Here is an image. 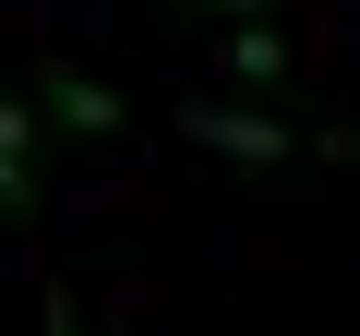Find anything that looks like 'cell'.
Masks as SVG:
<instances>
[{
	"mask_svg": "<svg viewBox=\"0 0 360 336\" xmlns=\"http://www.w3.org/2000/svg\"><path fill=\"white\" fill-rule=\"evenodd\" d=\"M25 144H37V108H25L13 84H0V168H25Z\"/></svg>",
	"mask_w": 360,
	"mask_h": 336,
	"instance_id": "277c9868",
	"label": "cell"
},
{
	"mask_svg": "<svg viewBox=\"0 0 360 336\" xmlns=\"http://www.w3.org/2000/svg\"><path fill=\"white\" fill-rule=\"evenodd\" d=\"M229 72H252V84H276V72H288V49H276V25H240V37H229Z\"/></svg>",
	"mask_w": 360,
	"mask_h": 336,
	"instance_id": "3957f363",
	"label": "cell"
},
{
	"mask_svg": "<svg viewBox=\"0 0 360 336\" xmlns=\"http://www.w3.org/2000/svg\"><path fill=\"white\" fill-rule=\"evenodd\" d=\"M37 96H49V108H60V120H72V132H120V96H108V84H96V72H49V84H37Z\"/></svg>",
	"mask_w": 360,
	"mask_h": 336,
	"instance_id": "7a4b0ae2",
	"label": "cell"
},
{
	"mask_svg": "<svg viewBox=\"0 0 360 336\" xmlns=\"http://www.w3.org/2000/svg\"><path fill=\"white\" fill-rule=\"evenodd\" d=\"M205 13H240V25H264V13H276V0H205Z\"/></svg>",
	"mask_w": 360,
	"mask_h": 336,
	"instance_id": "52a82bcc",
	"label": "cell"
},
{
	"mask_svg": "<svg viewBox=\"0 0 360 336\" xmlns=\"http://www.w3.org/2000/svg\"><path fill=\"white\" fill-rule=\"evenodd\" d=\"M37 336H84V312H72V288H49V312H37Z\"/></svg>",
	"mask_w": 360,
	"mask_h": 336,
	"instance_id": "5b68a950",
	"label": "cell"
},
{
	"mask_svg": "<svg viewBox=\"0 0 360 336\" xmlns=\"http://www.w3.org/2000/svg\"><path fill=\"white\" fill-rule=\"evenodd\" d=\"M180 132H193V144H217V156H240V168H276L288 156V120H264V108H180Z\"/></svg>",
	"mask_w": 360,
	"mask_h": 336,
	"instance_id": "6da1fadb",
	"label": "cell"
},
{
	"mask_svg": "<svg viewBox=\"0 0 360 336\" xmlns=\"http://www.w3.org/2000/svg\"><path fill=\"white\" fill-rule=\"evenodd\" d=\"M37 205V181H25V168H0V217H25Z\"/></svg>",
	"mask_w": 360,
	"mask_h": 336,
	"instance_id": "8992f818",
	"label": "cell"
}]
</instances>
